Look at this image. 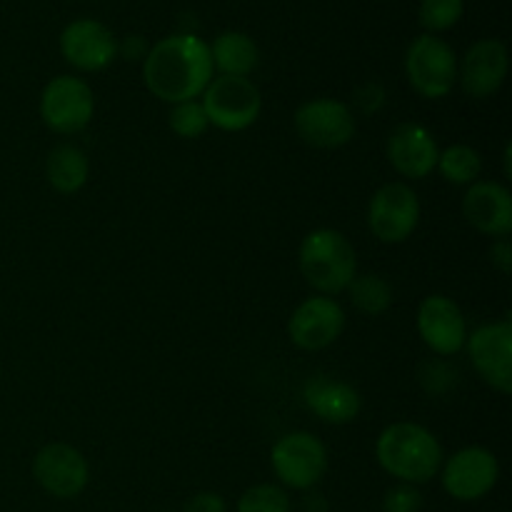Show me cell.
I'll list each match as a JSON object with an SVG mask.
<instances>
[{
  "mask_svg": "<svg viewBox=\"0 0 512 512\" xmlns=\"http://www.w3.org/2000/svg\"><path fill=\"white\" fill-rule=\"evenodd\" d=\"M300 512H330V505L325 500V495L308 493L303 498V503H300Z\"/></svg>",
  "mask_w": 512,
  "mask_h": 512,
  "instance_id": "31",
  "label": "cell"
},
{
  "mask_svg": "<svg viewBox=\"0 0 512 512\" xmlns=\"http://www.w3.org/2000/svg\"><path fill=\"white\" fill-rule=\"evenodd\" d=\"M390 165L408 180H423L438 165L440 148L435 135L420 123H400L388 138Z\"/></svg>",
  "mask_w": 512,
  "mask_h": 512,
  "instance_id": "18",
  "label": "cell"
},
{
  "mask_svg": "<svg viewBox=\"0 0 512 512\" xmlns=\"http://www.w3.org/2000/svg\"><path fill=\"white\" fill-rule=\"evenodd\" d=\"M348 293L355 308L363 315H370V318L388 313L390 305H393V288H390V283L383 275H355L353 283L348 285Z\"/></svg>",
  "mask_w": 512,
  "mask_h": 512,
  "instance_id": "22",
  "label": "cell"
},
{
  "mask_svg": "<svg viewBox=\"0 0 512 512\" xmlns=\"http://www.w3.org/2000/svg\"><path fill=\"white\" fill-rule=\"evenodd\" d=\"M375 458L380 468L393 475L398 483L425 485L443 468V445L425 425L418 423H393L378 435Z\"/></svg>",
  "mask_w": 512,
  "mask_h": 512,
  "instance_id": "2",
  "label": "cell"
},
{
  "mask_svg": "<svg viewBox=\"0 0 512 512\" xmlns=\"http://www.w3.org/2000/svg\"><path fill=\"white\" fill-rule=\"evenodd\" d=\"M235 512H293V500L283 485L260 483L240 495Z\"/></svg>",
  "mask_w": 512,
  "mask_h": 512,
  "instance_id": "24",
  "label": "cell"
},
{
  "mask_svg": "<svg viewBox=\"0 0 512 512\" xmlns=\"http://www.w3.org/2000/svg\"><path fill=\"white\" fill-rule=\"evenodd\" d=\"M60 53L73 68L98 73L118 58V40L100 20L80 18L65 25L60 33Z\"/></svg>",
  "mask_w": 512,
  "mask_h": 512,
  "instance_id": "14",
  "label": "cell"
},
{
  "mask_svg": "<svg viewBox=\"0 0 512 512\" xmlns=\"http://www.w3.org/2000/svg\"><path fill=\"white\" fill-rule=\"evenodd\" d=\"M303 403L310 413L330 425L353 423L363 408V398L353 385L345 380L328 378V375H315V378L305 380Z\"/></svg>",
  "mask_w": 512,
  "mask_h": 512,
  "instance_id": "19",
  "label": "cell"
},
{
  "mask_svg": "<svg viewBox=\"0 0 512 512\" xmlns=\"http://www.w3.org/2000/svg\"><path fill=\"white\" fill-rule=\"evenodd\" d=\"M295 133L310 148L333 150L343 148L355 138L358 120L353 108L343 100L315 98L295 110Z\"/></svg>",
  "mask_w": 512,
  "mask_h": 512,
  "instance_id": "9",
  "label": "cell"
},
{
  "mask_svg": "<svg viewBox=\"0 0 512 512\" xmlns=\"http://www.w3.org/2000/svg\"><path fill=\"white\" fill-rule=\"evenodd\" d=\"M210 45L193 33H175L158 40L143 60V80L163 103L198 100L213 80Z\"/></svg>",
  "mask_w": 512,
  "mask_h": 512,
  "instance_id": "1",
  "label": "cell"
},
{
  "mask_svg": "<svg viewBox=\"0 0 512 512\" xmlns=\"http://www.w3.org/2000/svg\"><path fill=\"white\" fill-rule=\"evenodd\" d=\"M423 510V493L415 485L398 483L385 493L383 512H420Z\"/></svg>",
  "mask_w": 512,
  "mask_h": 512,
  "instance_id": "27",
  "label": "cell"
},
{
  "mask_svg": "<svg viewBox=\"0 0 512 512\" xmlns=\"http://www.w3.org/2000/svg\"><path fill=\"white\" fill-rule=\"evenodd\" d=\"M418 333L423 343L440 358L460 353L468 340V323L463 310L448 295H428L418 308Z\"/></svg>",
  "mask_w": 512,
  "mask_h": 512,
  "instance_id": "15",
  "label": "cell"
},
{
  "mask_svg": "<svg viewBox=\"0 0 512 512\" xmlns=\"http://www.w3.org/2000/svg\"><path fill=\"white\" fill-rule=\"evenodd\" d=\"M463 13V0H423V3H420V25H423L430 35L443 33V30H450L453 25H458Z\"/></svg>",
  "mask_w": 512,
  "mask_h": 512,
  "instance_id": "26",
  "label": "cell"
},
{
  "mask_svg": "<svg viewBox=\"0 0 512 512\" xmlns=\"http://www.w3.org/2000/svg\"><path fill=\"white\" fill-rule=\"evenodd\" d=\"M465 350L480 378L498 393H512V323L508 318L485 323L468 333Z\"/></svg>",
  "mask_w": 512,
  "mask_h": 512,
  "instance_id": "11",
  "label": "cell"
},
{
  "mask_svg": "<svg viewBox=\"0 0 512 512\" xmlns=\"http://www.w3.org/2000/svg\"><path fill=\"white\" fill-rule=\"evenodd\" d=\"M500 480V463L493 450L470 445L458 450L453 458L443 460L440 483L443 490L458 503H475L493 493Z\"/></svg>",
  "mask_w": 512,
  "mask_h": 512,
  "instance_id": "10",
  "label": "cell"
},
{
  "mask_svg": "<svg viewBox=\"0 0 512 512\" xmlns=\"http://www.w3.org/2000/svg\"><path fill=\"white\" fill-rule=\"evenodd\" d=\"M300 273L318 295H340L358 275V255L340 230L318 228L300 243Z\"/></svg>",
  "mask_w": 512,
  "mask_h": 512,
  "instance_id": "3",
  "label": "cell"
},
{
  "mask_svg": "<svg viewBox=\"0 0 512 512\" xmlns=\"http://www.w3.org/2000/svg\"><path fill=\"white\" fill-rule=\"evenodd\" d=\"M148 50L150 45L145 43V38H140V35H128L123 43H118V55H123L125 60H145Z\"/></svg>",
  "mask_w": 512,
  "mask_h": 512,
  "instance_id": "30",
  "label": "cell"
},
{
  "mask_svg": "<svg viewBox=\"0 0 512 512\" xmlns=\"http://www.w3.org/2000/svg\"><path fill=\"white\" fill-rule=\"evenodd\" d=\"M93 113V88L75 75H58L45 85L40 95V118L58 135H73L88 128Z\"/></svg>",
  "mask_w": 512,
  "mask_h": 512,
  "instance_id": "8",
  "label": "cell"
},
{
  "mask_svg": "<svg viewBox=\"0 0 512 512\" xmlns=\"http://www.w3.org/2000/svg\"><path fill=\"white\" fill-rule=\"evenodd\" d=\"M168 125L170 130L183 140L200 138V135H205V130L210 128L208 115H205L200 100H188V103L173 105V110H170L168 115Z\"/></svg>",
  "mask_w": 512,
  "mask_h": 512,
  "instance_id": "25",
  "label": "cell"
},
{
  "mask_svg": "<svg viewBox=\"0 0 512 512\" xmlns=\"http://www.w3.org/2000/svg\"><path fill=\"white\" fill-rule=\"evenodd\" d=\"M463 215L478 233L508 238L512 233V195L495 180H475L463 198Z\"/></svg>",
  "mask_w": 512,
  "mask_h": 512,
  "instance_id": "17",
  "label": "cell"
},
{
  "mask_svg": "<svg viewBox=\"0 0 512 512\" xmlns=\"http://www.w3.org/2000/svg\"><path fill=\"white\" fill-rule=\"evenodd\" d=\"M420 223V200L413 185L385 183L368 203V228L380 243L400 245L415 233Z\"/></svg>",
  "mask_w": 512,
  "mask_h": 512,
  "instance_id": "7",
  "label": "cell"
},
{
  "mask_svg": "<svg viewBox=\"0 0 512 512\" xmlns=\"http://www.w3.org/2000/svg\"><path fill=\"white\" fill-rule=\"evenodd\" d=\"M90 160L83 148L73 143L55 145L45 160V178L53 185V190L63 195H73L88 183Z\"/></svg>",
  "mask_w": 512,
  "mask_h": 512,
  "instance_id": "20",
  "label": "cell"
},
{
  "mask_svg": "<svg viewBox=\"0 0 512 512\" xmlns=\"http://www.w3.org/2000/svg\"><path fill=\"white\" fill-rule=\"evenodd\" d=\"M510 153H512V148L510 145H505V175H512V168H510Z\"/></svg>",
  "mask_w": 512,
  "mask_h": 512,
  "instance_id": "32",
  "label": "cell"
},
{
  "mask_svg": "<svg viewBox=\"0 0 512 512\" xmlns=\"http://www.w3.org/2000/svg\"><path fill=\"white\" fill-rule=\"evenodd\" d=\"M490 260H493L495 268L500 270V273H512V245L508 238H500L495 240L493 250H490Z\"/></svg>",
  "mask_w": 512,
  "mask_h": 512,
  "instance_id": "29",
  "label": "cell"
},
{
  "mask_svg": "<svg viewBox=\"0 0 512 512\" xmlns=\"http://www.w3.org/2000/svg\"><path fill=\"white\" fill-rule=\"evenodd\" d=\"M435 170L453 185H473L483 173V158L470 145H450L440 150Z\"/></svg>",
  "mask_w": 512,
  "mask_h": 512,
  "instance_id": "23",
  "label": "cell"
},
{
  "mask_svg": "<svg viewBox=\"0 0 512 512\" xmlns=\"http://www.w3.org/2000/svg\"><path fill=\"white\" fill-rule=\"evenodd\" d=\"M270 468L285 490H313L328 473V450L313 433H288L270 450Z\"/></svg>",
  "mask_w": 512,
  "mask_h": 512,
  "instance_id": "6",
  "label": "cell"
},
{
  "mask_svg": "<svg viewBox=\"0 0 512 512\" xmlns=\"http://www.w3.org/2000/svg\"><path fill=\"white\" fill-rule=\"evenodd\" d=\"M208 123L225 133H240L250 128L260 118L263 110V95L258 85L250 78L238 75H218L208 83V88L200 95Z\"/></svg>",
  "mask_w": 512,
  "mask_h": 512,
  "instance_id": "4",
  "label": "cell"
},
{
  "mask_svg": "<svg viewBox=\"0 0 512 512\" xmlns=\"http://www.w3.org/2000/svg\"><path fill=\"white\" fill-rule=\"evenodd\" d=\"M405 75L415 93L440 100L458 83V55L438 35H418L405 53Z\"/></svg>",
  "mask_w": 512,
  "mask_h": 512,
  "instance_id": "5",
  "label": "cell"
},
{
  "mask_svg": "<svg viewBox=\"0 0 512 512\" xmlns=\"http://www.w3.org/2000/svg\"><path fill=\"white\" fill-rule=\"evenodd\" d=\"M183 512H228V505L213 490H203V493H195L193 498L185 503Z\"/></svg>",
  "mask_w": 512,
  "mask_h": 512,
  "instance_id": "28",
  "label": "cell"
},
{
  "mask_svg": "<svg viewBox=\"0 0 512 512\" xmlns=\"http://www.w3.org/2000/svg\"><path fill=\"white\" fill-rule=\"evenodd\" d=\"M33 478L53 498L70 500L88 488L90 465L73 445L48 443L33 458Z\"/></svg>",
  "mask_w": 512,
  "mask_h": 512,
  "instance_id": "12",
  "label": "cell"
},
{
  "mask_svg": "<svg viewBox=\"0 0 512 512\" xmlns=\"http://www.w3.org/2000/svg\"><path fill=\"white\" fill-rule=\"evenodd\" d=\"M210 58H213V68L220 70V75H238V78H248L260 63V50L250 35L238 33V30H228L220 33L210 45Z\"/></svg>",
  "mask_w": 512,
  "mask_h": 512,
  "instance_id": "21",
  "label": "cell"
},
{
  "mask_svg": "<svg viewBox=\"0 0 512 512\" xmlns=\"http://www.w3.org/2000/svg\"><path fill=\"white\" fill-rule=\"evenodd\" d=\"M508 78V48L498 38H483L473 43L458 63V80L465 95L475 100L493 98Z\"/></svg>",
  "mask_w": 512,
  "mask_h": 512,
  "instance_id": "16",
  "label": "cell"
},
{
  "mask_svg": "<svg viewBox=\"0 0 512 512\" xmlns=\"http://www.w3.org/2000/svg\"><path fill=\"white\" fill-rule=\"evenodd\" d=\"M345 330L343 305L328 295H315L303 300L293 310L288 323V335L300 350H323L333 345Z\"/></svg>",
  "mask_w": 512,
  "mask_h": 512,
  "instance_id": "13",
  "label": "cell"
}]
</instances>
